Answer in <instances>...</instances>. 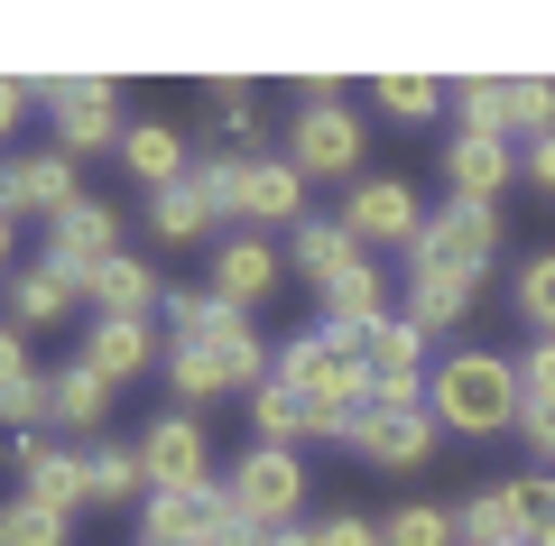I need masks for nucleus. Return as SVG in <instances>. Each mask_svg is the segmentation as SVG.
<instances>
[{
    "label": "nucleus",
    "instance_id": "nucleus-33",
    "mask_svg": "<svg viewBox=\"0 0 555 546\" xmlns=\"http://www.w3.org/2000/svg\"><path fill=\"white\" fill-rule=\"evenodd\" d=\"M509 139H555V75H509Z\"/></svg>",
    "mask_w": 555,
    "mask_h": 546
},
{
    "label": "nucleus",
    "instance_id": "nucleus-13",
    "mask_svg": "<svg viewBox=\"0 0 555 546\" xmlns=\"http://www.w3.org/2000/svg\"><path fill=\"white\" fill-rule=\"evenodd\" d=\"M65 204H83V195H75V157H65V149L0 157V214H10V223H20V214H47V223H56Z\"/></svg>",
    "mask_w": 555,
    "mask_h": 546
},
{
    "label": "nucleus",
    "instance_id": "nucleus-41",
    "mask_svg": "<svg viewBox=\"0 0 555 546\" xmlns=\"http://www.w3.org/2000/svg\"><path fill=\"white\" fill-rule=\"evenodd\" d=\"M518 186H537V195H555V139H528V157H518Z\"/></svg>",
    "mask_w": 555,
    "mask_h": 546
},
{
    "label": "nucleus",
    "instance_id": "nucleus-15",
    "mask_svg": "<svg viewBox=\"0 0 555 546\" xmlns=\"http://www.w3.org/2000/svg\"><path fill=\"white\" fill-rule=\"evenodd\" d=\"M352 454L379 464V472H416L426 454H436V417H426V408H371L352 427Z\"/></svg>",
    "mask_w": 555,
    "mask_h": 546
},
{
    "label": "nucleus",
    "instance_id": "nucleus-19",
    "mask_svg": "<svg viewBox=\"0 0 555 546\" xmlns=\"http://www.w3.org/2000/svg\"><path fill=\"white\" fill-rule=\"evenodd\" d=\"M75 278L56 269V259H28V269H10V325L20 333H47V325H65L75 315Z\"/></svg>",
    "mask_w": 555,
    "mask_h": 546
},
{
    "label": "nucleus",
    "instance_id": "nucleus-42",
    "mask_svg": "<svg viewBox=\"0 0 555 546\" xmlns=\"http://www.w3.org/2000/svg\"><path fill=\"white\" fill-rule=\"evenodd\" d=\"M518 435L537 445V464H555V408H518Z\"/></svg>",
    "mask_w": 555,
    "mask_h": 546
},
{
    "label": "nucleus",
    "instance_id": "nucleus-36",
    "mask_svg": "<svg viewBox=\"0 0 555 546\" xmlns=\"http://www.w3.org/2000/svg\"><path fill=\"white\" fill-rule=\"evenodd\" d=\"M0 546H65V519L20 491V500H0Z\"/></svg>",
    "mask_w": 555,
    "mask_h": 546
},
{
    "label": "nucleus",
    "instance_id": "nucleus-2",
    "mask_svg": "<svg viewBox=\"0 0 555 546\" xmlns=\"http://www.w3.org/2000/svg\"><path fill=\"white\" fill-rule=\"evenodd\" d=\"M518 361H500V352H444L436 371H426V417H436L444 435H500L518 427Z\"/></svg>",
    "mask_w": 555,
    "mask_h": 546
},
{
    "label": "nucleus",
    "instance_id": "nucleus-30",
    "mask_svg": "<svg viewBox=\"0 0 555 546\" xmlns=\"http://www.w3.org/2000/svg\"><path fill=\"white\" fill-rule=\"evenodd\" d=\"M454 130L509 139V75H463V84H454Z\"/></svg>",
    "mask_w": 555,
    "mask_h": 546
},
{
    "label": "nucleus",
    "instance_id": "nucleus-44",
    "mask_svg": "<svg viewBox=\"0 0 555 546\" xmlns=\"http://www.w3.org/2000/svg\"><path fill=\"white\" fill-rule=\"evenodd\" d=\"M10 251H20V232H10V214H0V269H10Z\"/></svg>",
    "mask_w": 555,
    "mask_h": 546
},
{
    "label": "nucleus",
    "instance_id": "nucleus-14",
    "mask_svg": "<svg viewBox=\"0 0 555 546\" xmlns=\"http://www.w3.org/2000/svg\"><path fill=\"white\" fill-rule=\"evenodd\" d=\"M47 259H56V269L83 288V269L120 259V214H112V204H93V195H83V204H65V214L47 223Z\"/></svg>",
    "mask_w": 555,
    "mask_h": 546
},
{
    "label": "nucleus",
    "instance_id": "nucleus-1",
    "mask_svg": "<svg viewBox=\"0 0 555 546\" xmlns=\"http://www.w3.org/2000/svg\"><path fill=\"white\" fill-rule=\"evenodd\" d=\"M278 380L306 398V427H315V445H352V427L371 417V380H361V352L343 343V333L306 325L278 343Z\"/></svg>",
    "mask_w": 555,
    "mask_h": 546
},
{
    "label": "nucleus",
    "instance_id": "nucleus-17",
    "mask_svg": "<svg viewBox=\"0 0 555 546\" xmlns=\"http://www.w3.org/2000/svg\"><path fill=\"white\" fill-rule=\"evenodd\" d=\"M83 306L93 315H130V325H149V315L167 306V288H158V259H102V269H83Z\"/></svg>",
    "mask_w": 555,
    "mask_h": 546
},
{
    "label": "nucleus",
    "instance_id": "nucleus-29",
    "mask_svg": "<svg viewBox=\"0 0 555 546\" xmlns=\"http://www.w3.org/2000/svg\"><path fill=\"white\" fill-rule=\"evenodd\" d=\"M371 102H379L389 120H426V112H444V102H454V84L416 75V65H398V75H379V84H371Z\"/></svg>",
    "mask_w": 555,
    "mask_h": 546
},
{
    "label": "nucleus",
    "instance_id": "nucleus-4",
    "mask_svg": "<svg viewBox=\"0 0 555 546\" xmlns=\"http://www.w3.org/2000/svg\"><path fill=\"white\" fill-rule=\"evenodd\" d=\"M222 491H232V509H241L250 528L287 537V528H297V509H306V464H297L287 445H250V454L232 464V482H222Z\"/></svg>",
    "mask_w": 555,
    "mask_h": 546
},
{
    "label": "nucleus",
    "instance_id": "nucleus-25",
    "mask_svg": "<svg viewBox=\"0 0 555 546\" xmlns=\"http://www.w3.org/2000/svg\"><path fill=\"white\" fill-rule=\"evenodd\" d=\"M287 259H297V278H306V288L324 296L334 278H352V269H361L371 251H361V241L343 232V223H297V241H287Z\"/></svg>",
    "mask_w": 555,
    "mask_h": 546
},
{
    "label": "nucleus",
    "instance_id": "nucleus-23",
    "mask_svg": "<svg viewBox=\"0 0 555 546\" xmlns=\"http://www.w3.org/2000/svg\"><path fill=\"white\" fill-rule=\"evenodd\" d=\"M120 167H130L149 195H167V186H185L195 157H185V139L167 130V120H130V130H120Z\"/></svg>",
    "mask_w": 555,
    "mask_h": 546
},
{
    "label": "nucleus",
    "instance_id": "nucleus-40",
    "mask_svg": "<svg viewBox=\"0 0 555 546\" xmlns=\"http://www.w3.org/2000/svg\"><path fill=\"white\" fill-rule=\"evenodd\" d=\"M315 546H379V528L361 519V509H334V519L315 528Z\"/></svg>",
    "mask_w": 555,
    "mask_h": 546
},
{
    "label": "nucleus",
    "instance_id": "nucleus-18",
    "mask_svg": "<svg viewBox=\"0 0 555 546\" xmlns=\"http://www.w3.org/2000/svg\"><path fill=\"white\" fill-rule=\"evenodd\" d=\"M75 361H83V371H102V380L120 390V380H139L149 361H167V352H158V333L130 325V315H93V325H83V352H75Z\"/></svg>",
    "mask_w": 555,
    "mask_h": 546
},
{
    "label": "nucleus",
    "instance_id": "nucleus-39",
    "mask_svg": "<svg viewBox=\"0 0 555 546\" xmlns=\"http://www.w3.org/2000/svg\"><path fill=\"white\" fill-rule=\"evenodd\" d=\"M28 380H38V371H28V333H20V325H0V398L28 390Z\"/></svg>",
    "mask_w": 555,
    "mask_h": 546
},
{
    "label": "nucleus",
    "instance_id": "nucleus-24",
    "mask_svg": "<svg viewBox=\"0 0 555 546\" xmlns=\"http://www.w3.org/2000/svg\"><path fill=\"white\" fill-rule=\"evenodd\" d=\"M47 427H65V435H102V417H112V380L102 371H83V361H65V371H47Z\"/></svg>",
    "mask_w": 555,
    "mask_h": 546
},
{
    "label": "nucleus",
    "instance_id": "nucleus-26",
    "mask_svg": "<svg viewBox=\"0 0 555 546\" xmlns=\"http://www.w3.org/2000/svg\"><path fill=\"white\" fill-rule=\"evenodd\" d=\"M214 195L195 186V167H185V186H167V195H149V232L167 241V251H195V241H214Z\"/></svg>",
    "mask_w": 555,
    "mask_h": 546
},
{
    "label": "nucleus",
    "instance_id": "nucleus-20",
    "mask_svg": "<svg viewBox=\"0 0 555 546\" xmlns=\"http://www.w3.org/2000/svg\"><path fill=\"white\" fill-rule=\"evenodd\" d=\"M379 315H398V306H389V278H379V259H361L352 278H334V288H324V315H315V325L343 333V343H361Z\"/></svg>",
    "mask_w": 555,
    "mask_h": 546
},
{
    "label": "nucleus",
    "instance_id": "nucleus-43",
    "mask_svg": "<svg viewBox=\"0 0 555 546\" xmlns=\"http://www.w3.org/2000/svg\"><path fill=\"white\" fill-rule=\"evenodd\" d=\"M28 102H38V84H20V75H0V139L20 130V112H28Z\"/></svg>",
    "mask_w": 555,
    "mask_h": 546
},
{
    "label": "nucleus",
    "instance_id": "nucleus-31",
    "mask_svg": "<svg viewBox=\"0 0 555 546\" xmlns=\"http://www.w3.org/2000/svg\"><path fill=\"white\" fill-rule=\"evenodd\" d=\"M379 546H463V519L436 509V500H408V509L379 519Z\"/></svg>",
    "mask_w": 555,
    "mask_h": 546
},
{
    "label": "nucleus",
    "instance_id": "nucleus-34",
    "mask_svg": "<svg viewBox=\"0 0 555 546\" xmlns=\"http://www.w3.org/2000/svg\"><path fill=\"white\" fill-rule=\"evenodd\" d=\"M167 390H177V398H222L232 380H222V361L204 343H167Z\"/></svg>",
    "mask_w": 555,
    "mask_h": 546
},
{
    "label": "nucleus",
    "instance_id": "nucleus-32",
    "mask_svg": "<svg viewBox=\"0 0 555 546\" xmlns=\"http://www.w3.org/2000/svg\"><path fill=\"white\" fill-rule=\"evenodd\" d=\"M509 306H518V325H528V333H546V343H555V251L518 259V288H509Z\"/></svg>",
    "mask_w": 555,
    "mask_h": 546
},
{
    "label": "nucleus",
    "instance_id": "nucleus-45",
    "mask_svg": "<svg viewBox=\"0 0 555 546\" xmlns=\"http://www.w3.org/2000/svg\"><path fill=\"white\" fill-rule=\"evenodd\" d=\"M269 546H315V537H306V528H287V537H269Z\"/></svg>",
    "mask_w": 555,
    "mask_h": 546
},
{
    "label": "nucleus",
    "instance_id": "nucleus-38",
    "mask_svg": "<svg viewBox=\"0 0 555 546\" xmlns=\"http://www.w3.org/2000/svg\"><path fill=\"white\" fill-rule=\"evenodd\" d=\"M214 120H222V130H232V139H259V93H250V84H214Z\"/></svg>",
    "mask_w": 555,
    "mask_h": 546
},
{
    "label": "nucleus",
    "instance_id": "nucleus-28",
    "mask_svg": "<svg viewBox=\"0 0 555 546\" xmlns=\"http://www.w3.org/2000/svg\"><path fill=\"white\" fill-rule=\"evenodd\" d=\"M158 315H167V343H214V333H232V325H241V306H222L214 288H177Z\"/></svg>",
    "mask_w": 555,
    "mask_h": 546
},
{
    "label": "nucleus",
    "instance_id": "nucleus-9",
    "mask_svg": "<svg viewBox=\"0 0 555 546\" xmlns=\"http://www.w3.org/2000/svg\"><path fill=\"white\" fill-rule=\"evenodd\" d=\"M139 472H149V500H158V491H204L214 482V445H204L195 408L158 417V427L139 435Z\"/></svg>",
    "mask_w": 555,
    "mask_h": 546
},
{
    "label": "nucleus",
    "instance_id": "nucleus-37",
    "mask_svg": "<svg viewBox=\"0 0 555 546\" xmlns=\"http://www.w3.org/2000/svg\"><path fill=\"white\" fill-rule=\"evenodd\" d=\"M518 398H528V408H555V343L546 333L518 352Z\"/></svg>",
    "mask_w": 555,
    "mask_h": 546
},
{
    "label": "nucleus",
    "instance_id": "nucleus-3",
    "mask_svg": "<svg viewBox=\"0 0 555 546\" xmlns=\"http://www.w3.org/2000/svg\"><path fill=\"white\" fill-rule=\"evenodd\" d=\"M287 157L306 186H361V112L352 102H306L287 120Z\"/></svg>",
    "mask_w": 555,
    "mask_h": 546
},
{
    "label": "nucleus",
    "instance_id": "nucleus-6",
    "mask_svg": "<svg viewBox=\"0 0 555 546\" xmlns=\"http://www.w3.org/2000/svg\"><path fill=\"white\" fill-rule=\"evenodd\" d=\"M500 259V204H454L444 195V214H426V232H416L408 269H463L481 278Z\"/></svg>",
    "mask_w": 555,
    "mask_h": 546
},
{
    "label": "nucleus",
    "instance_id": "nucleus-10",
    "mask_svg": "<svg viewBox=\"0 0 555 546\" xmlns=\"http://www.w3.org/2000/svg\"><path fill=\"white\" fill-rule=\"evenodd\" d=\"M10 464H20V482H28V500H38V509H56V519L93 509V454L47 445V435H20V445H10Z\"/></svg>",
    "mask_w": 555,
    "mask_h": 546
},
{
    "label": "nucleus",
    "instance_id": "nucleus-22",
    "mask_svg": "<svg viewBox=\"0 0 555 546\" xmlns=\"http://www.w3.org/2000/svg\"><path fill=\"white\" fill-rule=\"evenodd\" d=\"M454 519H463V546H537V528H528V509H518L509 472H500V482H481Z\"/></svg>",
    "mask_w": 555,
    "mask_h": 546
},
{
    "label": "nucleus",
    "instance_id": "nucleus-16",
    "mask_svg": "<svg viewBox=\"0 0 555 546\" xmlns=\"http://www.w3.org/2000/svg\"><path fill=\"white\" fill-rule=\"evenodd\" d=\"M232 223H287V232H297V223H306V176H297V157H241V204H232Z\"/></svg>",
    "mask_w": 555,
    "mask_h": 546
},
{
    "label": "nucleus",
    "instance_id": "nucleus-12",
    "mask_svg": "<svg viewBox=\"0 0 555 546\" xmlns=\"http://www.w3.org/2000/svg\"><path fill=\"white\" fill-rule=\"evenodd\" d=\"M278 278H287V251H269L259 232H222V241H214V269H204V288H214L222 306L250 315V306H269Z\"/></svg>",
    "mask_w": 555,
    "mask_h": 546
},
{
    "label": "nucleus",
    "instance_id": "nucleus-11",
    "mask_svg": "<svg viewBox=\"0 0 555 546\" xmlns=\"http://www.w3.org/2000/svg\"><path fill=\"white\" fill-rule=\"evenodd\" d=\"M444 186H454V204H500L518 186V139L454 130V139H444Z\"/></svg>",
    "mask_w": 555,
    "mask_h": 546
},
{
    "label": "nucleus",
    "instance_id": "nucleus-5",
    "mask_svg": "<svg viewBox=\"0 0 555 546\" xmlns=\"http://www.w3.org/2000/svg\"><path fill=\"white\" fill-rule=\"evenodd\" d=\"M38 102L56 112V139H65V157H83V149H120V84L112 75H47L38 84Z\"/></svg>",
    "mask_w": 555,
    "mask_h": 546
},
{
    "label": "nucleus",
    "instance_id": "nucleus-21",
    "mask_svg": "<svg viewBox=\"0 0 555 546\" xmlns=\"http://www.w3.org/2000/svg\"><path fill=\"white\" fill-rule=\"evenodd\" d=\"M473 296H481V278H463V269H408V325L416 333H444V325H463L473 315Z\"/></svg>",
    "mask_w": 555,
    "mask_h": 546
},
{
    "label": "nucleus",
    "instance_id": "nucleus-8",
    "mask_svg": "<svg viewBox=\"0 0 555 546\" xmlns=\"http://www.w3.org/2000/svg\"><path fill=\"white\" fill-rule=\"evenodd\" d=\"M232 491L204 482V491H158V500H139V546H222L232 528Z\"/></svg>",
    "mask_w": 555,
    "mask_h": 546
},
{
    "label": "nucleus",
    "instance_id": "nucleus-27",
    "mask_svg": "<svg viewBox=\"0 0 555 546\" xmlns=\"http://www.w3.org/2000/svg\"><path fill=\"white\" fill-rule=\"evenodd\" d=\"M250 427H259V445H287V454H297V445H315V427H306V398L287 390L278 371L250 390Z\"/></svg>",
    "mask_w": 555,
    "mask_h": 546
},
{
    "label": "nucleus",
    "instance_id": "nucleus-35",
    "mask_svg": "<svg viewBox=\"0 0 555 546\" xmlns=\"http://www.w3.org/2000/svg\"><path fill=\"white\" fill-rule=\"evenodd\" d=\"M93 500H149L139 445H93Z\"/></svg>",
    "mask_w": 555,
    "mask_h": 546
},
{
    "label": "nucleus",
    "instance_id": "nucleus-7",
    "mask_svg": "<svg viewBox=\"0 0 555 546\" xmlns=\"http://www.w3.org/2000/svg\"><path fill=\"white\" fill-rule=\"evenodd\" d=\"M343 232H352L361 251H416V232H426V204H416L408 176H361L352 195H343Z\"/></svg>",
    "mask_w": 555,
    "mask_h": 546
}]
</instances>
